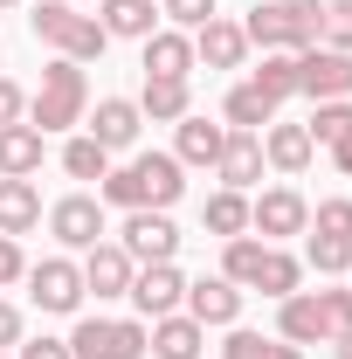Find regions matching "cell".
Listing matches in <instances>:
<instances>
[{
	"instance_id": "e0dca14e",
	"label": "cell",
	"mask_w": 352,
	"mask_h": 359,
	"mask_svg": "<svg viewBox=\"0 0 352 359\" xmlns=\"http://www.w3.org/2000/svg\"><path fill=\"white\" fill-rule=\"evenodd\" d=\"M201 346H208V325L187 311H166L152 318V359H201Z\"/></svg>"
},
{
	"instance_id": "5b68a950",
	"label": "cell",
	"mask_w": 352,
	"mask_h": 359,
	"mask_svg": "<svg viewBox=\"0 0 352 359\" xmlns=\"http://www.w3.org/2000/svg\"><path fill=\"white\" fill-rule=\"evenodd\" d=\"M152 353V332L132 318H76L69 332V359H145Z\"/></svg>"
},
{
	"instance_id": "f546056e",
	"label": "cell",
	"mask_w": 352,
	"mask_h": 359,
	"mask_svg": "<svg viewBox=\"0 0 352 359\" xmlns=\"http://www.w3.org/2000/svg\"><path fill=\"white\" fill-rule=\"evenodd\" d=\"M62 173H69V180H104V173H111V152L83 132V138H69V145H62Z\"/></svg>"
},
{
	"instance_id": "d6986e66",
	"label": "cell",
	"mask_w": 352,
	"mask_h": 359,
	"mask_svg": "<svg viewBox=\"0 0 352 359\" xmlns=\"http://www.w3.org/2000/svg\"><path fill=\"white\" fill-rule=\"evenodd\" d=\"M187 111H194V90H187V76H145L138 118H152V125H180Z\"/></svg>"
},
{
	"instance_id": "4dcf8cb0",
	"label": "cell",
	"mask_w": 352,
	"mask_h": 359,
	"mask_svg": "<svg viewBox=\"0 0 352 359\" xmlns=\"http://www.w3.org/2000/svg\"><path fill=\"white\" fill-rule=\"evenodd\" d=\"M304 263L318 269V276L352 269V235H311V242H304Z\"/></svg>"
},
{
	"instance_id": "603a6c76",
	"label": "cell",
	"mask_w": 352,
	"mask_h": 359,
	"mask_svg": "<svg viewBox=\"0 0 352 359\" xmlns=\"http://www.w3.org/2000/svg\"><path fill=\"white\" fill-rule=\"evenodd\" d=\"M311 152H318V145H311L304 125H269V132H263V159L276 166V173H304Z\"/></svg>"
},
{
	"instance_id": "7bdbcfd3",
	"label": "cell",
	"mask_w": 352,
	"mask_h": 359,
	"mask_svg": "<svg viewBox=\"0 0 352 359\" xmlns=\"http://www.w3.org/2000/svg\"><path fill=\"white\" fill-rule=\"evenodd\" d=\"M332 166H339V173H352V125L332 138Z\"/></svg>"
},
{
	"instance_id": "8992f818",
	"label": "cell",
	"mask_w": 352,
	"mask_h": 359,
	"mask_svg": "<svg viewBox=\"0 0 352 359\" xmlns=\"http://www.w3.org/2000/svg\"><path fill=\"white\" fill-rule=\"evenodd\" d=\"M297 90H304L311 104L352 97V55H346V48H325V42L297 48Z\"/></svg>"
},
{
	"instance_id": "60d3db41",
	"label": "cell",
	"mask_w": 352,
	"mask_h": 359,
	"mask_svg": "<svg viewBox=\"0 0 352 359\" xmlns=\"http://www.w3.org/2000/svg\"><path fill=\"white\" fill-rule=\"evenodd\" d=\"M21 359H69V339H28Z\"/></svg>"
},
{
	"instance_id": "ffe728a7",
	"label": "cell",
	"mask_w": 352,
	"mask_h": 359,
	"mask_svg": "<svg viewBox=\"0 0 352 359\" xmlns=\"http://www.w3.org/2000/svg\"><path fill=\"white\" fill-rule=\"evenodd\" d=\"M145 76H194V35L152 28L145 35Z\"/></svg>"
},
{
	"instance_id": "bcb514c9",
	"label": "cell",
	"mask_w": 352,
	"mask_h": 359,
	"mask_svg": "<svg viewBox=\"0 0 352 359\" xmlns=\"http://www.w3.org/2000/svg\"><path fill=\"white\" fill-rule=\"evenodd\" d=\"M0 7H14V0H0Z\"/></svg>"
},
{
	"instance_id": "52a82bcc",
	"label": "cell",
	"mask_w": 352,
	"mask_h": 359,
	"mask_svg": "<svg viewBox=\"0 0 352 359\" xmlns=\"http://www.w3.org/2000/svg\"><path fill=\"white\" fill-rule=\"evenodd\" d=\"M118 235H125L118 249H125L132 263H173V249H180V228H173V215H159V208H132Z\"/></svg>"
},
{
	"instance_id": "484cf974",
	"label": "cell",
	"mask_w": 352,
	"mask_h": 359,
	"mask_svg": "<svg viewBox=\"0 0 352 359\" xmlns=\"http://www.w3.org/2000/svg\"><path fill=\"white\" fill-rule=\"evenodd\" d=\"M104 35H125V42H145L152 28H159V7L152 0H104Z\"/></svg>"
},
{
	"instance_id": "d4e9b609",
	"label": "cell",
	"mask_w": 352,
	"mask_h": 359,
	"mask_svg": "<svg viewBox=\"0 0 352 359\" xmlns=\"http://www.w3.org/2000/svg\"><path fill=\"white\" fill-rule=\"evenodd\" d=\"M297 283H304V263H297L290 249H276V242H269L263 263H256V283H249V290H263V297H276V304H283Z\"/></svg>"
},
{
	"instance_id": "74e56055",
	"label": "cell",
	"mask_w": 352,
	"mask_h": 359,
	"mask_svg": "<svg viewBox=\"0 0 352 359\" xmlns=\"http://www.w3.org/2000/svg\"><path fill=\"white\" fill-rule=\"evenodd\" d=\"M269 346H276V339H263V332H228L221 359H269Z\"/></svg>"
},
{
	"instance_id": "9a60e30c",
	"label": "cell",
	"mask_w": 352,
	"mask_h": 359,
	"mask_svg": "<svg viewBox=\"0 0 352 359\" xmlns=\"http://www.w3.org/2000/svg\"><path fill=\"white\" fill-rule=\"evenodd\" d=\"M276 339H283V346H318V339H325V304H318V290H290V297L276 304Z\"/></svg>"
},
{
	"instance_id": "8d00e7d4",
	"label": "cell",
	"mask_w": 352,
	"mask_h": 359,
	"mask_svg": "<svg viewBox=\"0 0 352 359\" xmlns=\"http://www.w3.org/2000/svg\"><path fill=\"white\" fill-rule=\"evenodd\" d=\"M311 235H352V201H325L311 215Z\"/></svg>"
},
{
	"instance_id": "ab89813d",
	"label": "cell",
	"mask_w": 352,
	"mask_h": 359,
	"mask_svg": "<svg viewBox=\"0 0 352 359\" xmlns=\"http://www.w3.org/2000/svg\"><path fill=\"white\" fill-rule=\"evenodd\" d=\"M21 118H28V97H21V83H7V76H0V132H7V125H21Z\"/></svg>"
},
{
	"instance_id": "cb8c5ba5",
	"label": "cell",
	"mask_w": 352,
	"mask_h": 359,
	"mask_svg": "<svg viewBox=\"0 0 352 359\" xmlns=\"http://www.w3.org/2000/svg\"><path fill=\"white\" fill-rule=\"evenodd\" d=\"M35 166H42V132L21 118V125L0 132V173H7V180H28Z\"/></svg>"
},
{
	"instance_id": "9c48e42d",
	"label": "cell",
	"mask_w": 352,
	"mask_h": 359,
	"mask_svg": "<svg viewBox=\"0 0 352 359\" xmlns=\"http://www.w3.org/2000/svg\"><path fill=\"white\" fill-rule=\"evenodd\" d=\"M249 228L263 235V242H283V235H304L311 228V208L297 187H269V194H256L249 201Z\"/></svg>"
},
{
	"instance_id": "ac0fdd59",
	"label": "cell",
	"mask_w": 352,
	"mask_h": 359,
	"mask_svg": "<svg viewBox=\"0 0 352 359\" xmlns=\"http://www.w3.org/2000/svg\"><path fill=\"white\" fill-rule=\"evenodd\" d=\"M138 125H145V118H138L132 97H104V104L90 111V138H97L104 152H125V145L138 138Z\"/></svg>"
},
{
	"instance_id": "4fadbf2b",
	"label": "cell",
	"mask_w": 352,
	"mask_h": 359,
	"mask_svg": "<svg viewBox=\"0 0 352 359\" xmlns=\"http://www.w3.org/2000/svg\"><path fill=\"white\" fill-rule=\"evenodd\" d=\"M263 132H228V145H221V159H215V173H221V187H256L263 180Z\"/></svg>"
},
{
	"instance_id": "44dd1931",
	"label": "cell",
	"mask_w": 352,
	"mask_h": 359,
	"mask_svg": "<svg viewBox=\"0 0 352 359\" xmlns=\"http://www.w3.org/2000/svg\"><path fill=\"white\" fill-rule=\"evenodd\" d=\"M221 145H228V125H208V118H180V145H173V159L180 166H215L221 159Z\"/></svg>"
},
{
	"instance_id": "6da1fadb",
	"label": "cell",
	"mask_w": 352,
	"mask_h": 359,
	"mask_svg": "<svg viewBox=\"0 0 352 359\" xmlns=\"http://www.w3.org/2000/svg\"><path fill=\"white\" fill-rule=\"evenodd\" d=\"M180 173H187V166H180L173 152H138L132 166H111V173L97 180V201H104V208H159V215H166L180 194H187Z\"/></svg>"
},
{
	"instance_id": "30bf717a",
	"label": "cell",
	"mask_w": 352,
	"mask_h": 359,
	"mask_svg": "<svg viewBox=\"0 0 352 359\" xmlns=\"http://www.w3.org/2000/svg\"><path fill=\"white\" fill-rule=\"evenodd\" d=\"M48 228H55L62 249H97V235H104V201H97V194H69V201L48 208Z\"/></svg>"
},
{
	"instance_id": "7a4b0ae2",
	"label": "cell",
	"mask_w": 352,
	"mask_h": 359,
	"mask_svg": "<svg viewBox=\"0 0 352 359\" xmlns=\"http://www.w3.org/2000/svg\"><path fill=\"white\" fill-rule=\"evenodd\" d=\"M90 111V83H83V62H69V55H55L42 69V90L28 97V125L35 132H69V125H83Z\"/></svg>"
},
{
	"instance_id": "e575fe53",
	"label": "cell",
	"mask_w": 352,
	"mask_h": 359,
	"mask_svg": "<svg viewBox=\"0 0 352 359\" xmlns=\"http://www.w3.org/2000/svg\"><path fill=\"white\" fill-rule=\"evenodd\" d=\"M318 304H325V339L332 346L352 339V290H318Z\"/></svg>"
},
{
	"instance_id": "277c9868",
	"label": "cell",
	"mask_w": 352,
	"mask_h": 359,
	"mask_svg": "<svg viewBox=\"0 0 352 359\" xmlns=\"http://www.w3.org/2000/svg\"><path fill=\"white\" fill-rule=\"evenodd\" d=\"M35 35H42L55 55H69V62H97L104 42H111L104 21H97V14H76L69 0H42V7H35Z\"/></svg>"
},
{
	"instance_id": "1f68e13d",
	"label": "cell",
	"mask_w": 352,
	"mask_h": 359,
	"mask_svg": "<svg viewBox=\"0 0 352 359\" xmlns=\"http://www.w3.org/2000/svg\"><path fill=\"white\" fill-rule=\"evenodd\" d=\"M263 249H269V242H256V235H235V242L221 249V276H228V283H256V263H263Z\"/></svg>"
},
{
	"instance_id": "7c38bea8",
	"label": "cell",
	"mask_w": 352,
	"mask_h": 359,
	"mask_svg": "<svg viewBox=\"0 0 352 359\" xmlns=\"http://www.w3.org/2000/svg\"><path fill=\"white\" fill-rule=\"evenodd\" d=\"M83 290H97V297H125L132 290V276H138V263L118 249V242H97V249H83Z\"/></svg>"
},
{
	"instance_id": "83f0119b",
	"label": "cell",
	"mask_w": 352,
	"mask_h": 359,
	"mask_svg": "<svg viewBox=\"0 0 352 359\" xmlns=\"http://www.w3.org/2000/svg\"><path fill=\"white\" fill-rule=\"evenodd\" d=\"M201 222H208V235H221V242H235V235H249V201H242L235 187H221V194H208Z\"/></svg>"
},
{
	"instance_id": "b9f144b4",
	"label": "cell",
	"mask_w": 352,
	"mask_h": 359,
	"mask_svg": "<svg viewBox=\"0 0 352 359\" xmlns=\"http://www.w3.org/2000/svg\"><path fill=\"white\" fill-rule=\"evenodd\" d=\"M0 346H21V311L14 304H0Z\"/></svg>"
},
{
	"instance_id": "836d02e7",
	"label": "cell",
	"mask_w": 352,
	"mask_h": 359,
	"mask_svg": "<svg viewBox=\"0 0 352 359\" xmlns=\"http://www.w3.org/2000/svg\"><path fill=\"white\" fill-rule=\"evenodd\" d=\"M318 42H325V48H346V55H352V0H332V7L318 14Z\"/></svg>"
},
{
	"instance_id": "8fae6325",
	"label": "cell",
	"mask_w": 352,
	"mask_h": 359,
	"mask_svg": "<svg viewBox=\"0 0 352 359\" xmlns=\"http://www.w3.org/2000/svg\"><path fill=\"white\" fill-rule=\"evenodd\" d=\"M125 297H132L145 318H166V311L187 304V276H180L173 263H138V276H132V290H125Z\"/></svg>"
},
{
	"instance_id": "d6a6232c",
	"label": "cell",
	"mask_w": 352,
	"mask_h": 359,
	"mask_svg": "<svg viewBox=\"0 0 352 359\" xmlns=\"http://www.w3.org/2000/svg\"><path fill=\"white\" fill-rule=\"evenodd\" d=\"M346 125H352V97H332V104H318V111H311L304 132H311V145H332Z\"/></svg>"
},
{
	"instance_id": "7402d4cb",
	"label": "cell",
	"mask_w": 352,
	"mask_h": 359,
	"mask_svg": "<svg viewBox=\"0 0 352 359\" xmlns=\"http://www.w3.org/2000/svg\"><path fill=\"white\" fill-rule=\"evenodd\" d=\"M35 222H42L35 180H7V173H0V235H28Z\"/></svg>"
},
{
	"instance_id": "ee69618b",
	"label": "cell",
	"mask_w": 352,
	"mask_h": 359,
	"mask_svg": "<svg viewBox=\"0 0 352 359\" xmlns=\"http://www.w3.org/2000/svg\"><path fill=\"white\" fill-rule=\"evenodd\" d=\"M269 359H304V346H283V339H276V346H269Z\"/></svg>"
},
{
	"instance_id": "3957f363",
	"label": "cell",
	"mask_w": 352,
	"mask_h": 359,
	"mask_svg": "<svg viewBox=\"0 0 352 359\" xmlns=\"http://www.w3.org/2000/svg\"><path fill=\"white\" fill-rule=\"evenodd\" d=\"M318 14H325L318 0H256V14L242 21V35L263 48V55H269V48L297 55V48L318 42Z\"/></svg>"
},
{
	"instance_id": "5bb4252c",
	"label": "cell",
	"mask_w": 352,
	"mask_h": 359,
	"mask_svg": "<svg viewBox=\"0 0 352 359\" xmlns=\"http://www.w3.org/2000/svg\"><path fill=\"white\" fill-rule=\"evenodd\" d=\"M187 318H201V325H235V318H242V283H228V276L187 283Z\"/></svg>"
},
{
	"instance_id": "d590c367",
	"label": "cell",
	"mask_w": 352,
	"mask_h": 359,
	"mask_svg": "<svg viewBox=\"0 0 352 359\" xmlns=\"http://www.w3.org/2000/svg\"><path fill=\"white\" fill-rule=\"evenodd\" d=\"M159 7H166L173 28H208L215 21V0H159Z\"/></svg>"
},
{
	"instance_id": "2e32d148",
	"label": "cell",
	"mask_w": 352,
	"mask_h": 359,
	"mask_svg": "<svg viewBox=\"0 0 352 359\" xmlns=\"http://www.w3.org/2000/svg\"><path fill=\"white\" fill-rule=\"evenodd\" d=\"M242 55H249V35H242V21H208V28H194V62H208V69H242Z\"/></svg>"
},
{
	"instance_id": "ba28073f",
	"label": "cell",
	"mask_w": 352,
	"mask_h": 359,
	"mask_svg": "<svg viewBox=\"0 0 352 359\" xmlns=\"http://www.w3.org/2000/svg\"><path fill=\"white\" fill-rule=\"evenodd\" d=\"M28 297H35L42 311L69 318V311H76V304L90 297V290H83V269L69 263V256H48V263H35V269H28Z\"/></svg>"
},
{
	"instance_id": "f35d334b",
	"label": "cell",
	"mask_w": 352,
	"mask_h": 359,
	"mask_svg": "<svg viewBox=\"0 0 352 359\" xmlns=\"http://www.w3.org/2000/svg\"><path fill=\"white\" fill-rule=\"evenodd\" d=\"M21 276H28V256H21V242H14V235H0V290H7V283H21Z\"/></svg>"
},
{
	"instance_id": "4316f807",
	"label": "cell",
	"mask_w": 352,
	"mask_h": 359,
	"mask_svg": "<svg viewBox=\"0 0 352 359\" xmlns=\"http://www.w3.org/2000/svg\"><path fill=\"white\" fill-rule=\"evenodd\" d=\"M221 118H228V132H263V125H276V104L256 83H235L228 104H221Z\"/></svg>"
},
{
	"instance_id": "f1b7e54d",
	"label": "cell",
	"mask_w": 352,
	"mask_h": 359,
	"mask_svg": "<svg viewBox=\"0 0 352 359\" xmlns=\"http://www.w3.org/2000/svg\"><path fill=\"white\" fill-rule=\"evenodd\" d=\"M249 83L263 90L269 104H283V97H297V55H283V48H269V55H263V69H256Z\"/></svg>"
},
{
	"instance_id": "f6af8a7d",
	"label": "cell",
	"mask_w": 352,
	"mask_h": 359,
	"mask_svg": "<svg viewBox=\"0 0 352 359\" xmlns=\"http://www.w3.org/2000/svg\"><path fill=\"white\" fill-rule=\"evenodd\" d=\"M339 359H352V339H339Z\"/></svg>"
}]
</instances>
